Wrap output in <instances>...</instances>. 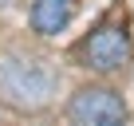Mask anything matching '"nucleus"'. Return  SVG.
Instances as JSON below:
<instances>
[{"instance_id": "obj_1", "label": "nucleus", "mask_w": 134, "mask_h": 126, "mask_svg": "<svg viewBox=\"0 0 134 126\" xmlns=\"http://www.w3.org/2000/svg\"><path fill=\"white\" fill-rule=\"evenodd\" d=\"M59 91V67L32 51H0V99L16 110H43Z\"/></svg>"}, {"instance_id": "obj_2", "label": "nucleus", "mask_w": 134, "mask_h": 126, "mask_svg": "<svg viewBox=\"0 0 134 126\" xmlns=\"http://www.w3.org/2000/svg\"><path fill=\"white\" fill-rule=\"evenodd\" d=\"M71 126H126V102L114 87H79L67 102Z\"/></svg>"}, {"instance_id": "obj_3", "label": "nucleus", "mask_w": 134, "mask_h": 126, "mask_svg": "<svg viewBox=\"0 0 134 126\" xmlns=\"http://www.w3.org/2000/svg\"><path fill=\"white\" fill-rule=\"evenodd\" d=\"M79 63L87 71H99V75H110V71H122L130 63V36L114 24L91 32L83 43H79Z\"/></svg>"}, {"instance_id": "obj_4", "label": "nucleus", "mask_w": 134, "mask_h": 126, "mask_svg": "<svg viewBox=\"0 0 134 126\" xmlns=\"http://www.w3.org/2000/svg\"><path fill=\"white\" fill-rule=\"evenodd\" d=\"M75 8H71V0H36L28 20H32V32L40 36H59L67 24H71Z\"/></svg>"}]
</instances>
